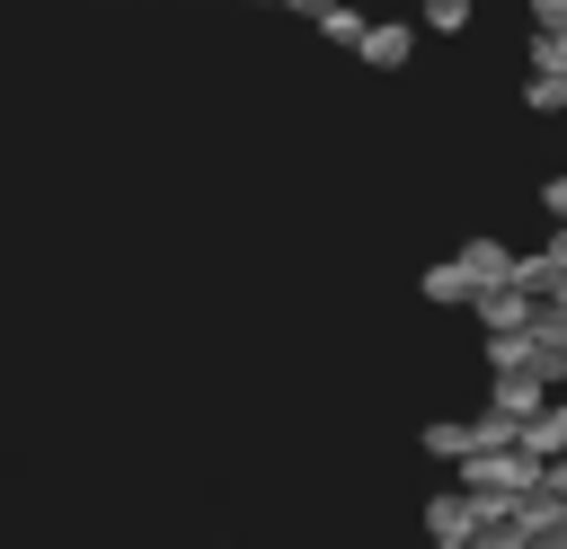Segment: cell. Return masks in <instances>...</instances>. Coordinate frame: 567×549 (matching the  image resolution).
I'll use <instances>...</instances> for the list:
<instances>
[{"label":"cell","mask_w":567,"mask_h":549,"mask_svg":"<svg viewBox=\"0 0 567 549\" xmlns=\"http://www.w3.org/2000/svg\"><path fill=\"white\" fill-rule=\"evenodd\" d=\"M540 469L549 460H532L523 443H470L452 460V487H470V496H523V487H540Z\"/></svg>","instance_id":"6da1fadb"},{"label":"cell","mask_w":567,"mask_h":549,"mask_svg":"<svg viewBox=\"0 0 567 549\" xmlns=\"http://www.w3.org/2000/svg\"><path fill=\"white\" fill-rule=\"evenodd\" d=\"M514 292L523 301H558L567 292V239H540L532 257H514Z\"/></svg>","instance_id":"7a4b0ae2"},{"label":"cell","mask_w":567,"mask_h":549,"mask_svg":"<svg viewBox=\"0 0 567 549\" xmlns=\"http://www.w3.org/2000/svg\"><path fill=\"white\" fill-rule=\"evenodd\" d=\"M354 53H363L372 71H399V62L416 53V27H408V18H363V35H354Z\"/></svg>","instance_id":"3957f363"},{"label":"cell","mask_w":567,"mask_h":549,"mask_svg":"<svg viewBox=\"0 0 567 549\" xmlns=\"http://www.w3.org/2000/svg\"><path fill=\"white\" fill-rule=\"evenodd\" d=\"M470 522H478V496L470 487H434L425 496V540H470Z\"/></svg>","instance_id":"277c9868"},{"label":"cell","mask_w":567,"mask_h":549,"mask_svg":"<svg viewBox=\"0 0 567 549\" xmlns=\"http://www.w3.org/2000/svg\"><path fill=\"white\" fill-rule=\"evenodd\" d=\"M514 443H523L532 460H558V452H567V407H558V398H540V407L514 425Z\"/></svg>","instance_id":"5b68a950"},{"label":"cell","mask_w":567,"mask_h":549,"mask_svg":"<svg viewBox=\"0 0 567 549\" xmlns=\"http://www.w3.org/2000/svg\"><path fill=\"white\" fill-rule=\"evenodd\" d=\"M470 283H514V248L505 239H461V257H452Z\"/></svg>","instance_id":"8992f818"},{"label":"cell","mask_w":567,"mask_h":549,"mask_svg":"<svg viewBox=\"0 0 567 549\" xmlns=\"http://www.w3.org/2000/svg\"><path fill=\"white\" fill-rule=\"evenodd\" d=\"M540 398H549V390H540L532 372H496V390H487V407H496V416H514V425H523Z\"/></svg>","instance_id":"52a82bcc"},{"label":"cell","mask_w":567,"mask_h":549,"mask_svg":"<svg viewBox=\"0 0 567 549\" xmlns=\"http://www.w3.org/2000/svg\"><path fill=\"white\" fill-rule=\"evenodd\" d=\"M470 292H478V283H470L452 257H443V266H425V301H434V310H470Z\"/></svg>","instance_id":"ba28073f"},{"label":"cell","mask_w":567,"mask_h":549,"mask_svg":"<svg viewBox=\"0 0 567 549\" xmlns=\"http://www.w3.org/2000/svg\"><path fill=\"white\" fill-rule=\"evenodd\" d=\"M470 452V416H434L425 425V460H461Z\"/></svg>","instance_id":"9c48e42d"},{"label":"cell","mask_w":567,"mask_h":549,"mask_svg":"<svg viewBox=\"0 0 567 549\" xmlns=\"http://www.w3.org/2000/svg\"><path fill=\"white\" fill-rule=\"evenodd\" d=\"M319 35H328V44H354V35H363V9H354V0H328V9H319Z\"/></svg>","instance_id":"30bf717a"},{"label":"cell","mask_w":567,"mask_h":549,"mask_svg":"<svg viewBox=\"0 0 567 549\" xmlns=\"http://www.w3.org/2000/svg\"><path fill=\"white\" fill-rule=\"evenodd\" d=\"M532 71H567V27H532Z\"/></svg>","instance_id":"8fae6325"},{"label":"cell","mask_w":567,"mask_h":549,"mask_svg":"<svg viewBox=\"0 0 567 549\" xmlns=\"http://www.w3.org/2000/svg\"><path fill=\"white\" fill-rule=\"evenodd\" d=\"M523 97H532V115H558V106H567V71H532Z\"/></svg>","instance_id":"7c38bea8"},{"label":"cell","mask_w":567,"mask_h":549,"mask_svg":"<svg viewBox=\"0 0 567 549\" xmlns=\"http://www.w3.org/2000/svg\"><path fill=\"white\" fill-rule=\"evenodd\" d=\"M470 27V0H425V35H461Z\"/></svg>","instance_id":"4fadbf2b"},{"label":"cell","mask_w":567,"mask_h":549,"mask_svg":"<svg viewBox=\"0 0 567 549\" xmlns=\"http://www.w3.org/2000/svg\"><path fill=\"white\" fill-rule=\"evenodd\" d=\"M523 345H532V336H487V363H496V372H523Z\"/></svg>","instance_id":"5bb4252c"},{"label":"cell","mask_w":567,"mask_h":549,"mask_svg":"<svg viewBox=\"0 0 567 549\" xmlns=\"http://www.w3.org/2000/svg\"><path fill=\"white\" fill-rule=\"evenodd\" d=\"M425 549H470V540H425Z\"/></svg>","instance_id":"9a60e30c"},{"label":"cell","mask_w":567,"mask_h":549,"mask_svg":"<svg viewBox=\"0 0 567 549\" xmlns=\"http://www.w3.org/2000/svg\"><path fill=\"white\" fill-rule=\"evenodd\" d=\"M523 549H567V540H523Z\"/></svg>","instance_id":"2e32d148"},{"label":"cell","mask_w":567,"mask_h":549,"mask_svg":"<svg viewBox=\"0 0 567 549\" xmlns=\"http://www.w3.org/2000/svg\"><path fill=\"white\" fill-rule=\"evenodd\" d=\"M399 549H416V540H399Z\"/></svg>","instance_id":"e0dca14e"},{"label":"cell","mask_w":567,"mask_h":549,"mask_svg":"<svg viewBox=\"0 0 567 549\" xmlns=\"http://www.w3.org/2000/svg\"><path fill=\"white\" fill-rule=\"evenodd\" d=\"M257 9H266V0H257Z\"/></svg>","instance_id":"ac0fdd59"}]
</instances>
